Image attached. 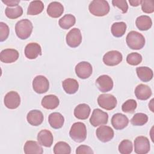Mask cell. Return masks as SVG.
<instances>
[{"mask_svg":"<svg viewBox=\"0 0 154 154\" xmlns=\"http://www.w3.org/2000/svg\"><path fill=\"white\" fill-rule=\"evenodd\" d=\"M24 53L27 58L35 59L38 55H42V48L40 45L37 43H29L25 46Z\"/></svg>","mask_w":154,"mask_h":154,"instance_id":"2e32d148","label":"cell"},{"mask_svg":"<svg viewBox=\"0 0 154 154\" xmlns=\"http://www.w3.org/2000/svg\"><path fill=\"white\" fill-rule=\"evenodd\" d=\"M108 120V114L106 112L99 108H96L93 111L90 119V123L94 127L100 125H106Z\"/></svg>","mask_w":154,"mask_h":154,"instance_id":"8992f818","label":"cell"},{"mask_svg":"<svg viewBox=\"0 0 154 154\" xmlns=\"http://www.w3.org/2000/svg\"><path fill=\"white\" fill-rule=\"evenodd\" d=\"M126 30V24L124 22H114L111 28L112 34L116 37H122Z\"/></svg>","mask_w":154,"mask_h":154,"instance_id":"4dcf8cb0","label":"cell"},{"mask_svg":"<svg viewBox=\"0 0 154 154\" xmlns=\"http://www.w3.org/2000/svg\"><path fill=\"white\" fill-rule=\"evenodd\" d=\"M97 103L101 108L106 110H112L117 106V101L112 94H102L97 98Z\"/></svg>","mask_w":154,"mask_h":154,"instance_id":"5b68a950","label":"cell"},{"mask_svg":"<svg viewBox=\"0 0 154 154\" xmlns=\"http://www.w3.org/2000/svg\"><path fill=\"white\" fill-rule=\"evenodd\" d=\"M37 141L40 145L46 147H50L54 141L53 135L49 130H41L37 134Z\"/></svg>","mask_w":154,"mask_h":154,"instance_id":"ac0fdd59","label":"cell"},{"mask_svg":"<svg viewBox=\"0 0 154 154\" xmlns=\"http://www.w3.org/2000/svg\"><path fill=\"white\" fill-rule=\"evenodd\" d=\"M88 9L90 13L94 16H103L109 13V5L106 1L94 0L90 2Z\"/></svg>","mask_w":154,"mask_h":154,"instance_id":"3957f363","label":"cell"},{"mask_svg":"<svg viewBox=\"0 0 154 154\" xmlns=\"http://www.w3.org/2000/svg\"><path fill=\"white\" fill-rule=\"evenodd\" d=\"M90 107L86 103H81L77 105L74 109V116L80 120L87 119L90 114Z\"/></svg>","mask_w":154,"mask_h":154,"instance_id":"cb8c5ba5","label":"cell"},{"mask_svg":"<svg viewBox=\"0 0 154 154\" xmlns=\"http://www.w3.org/2000/svg\"><path fill=\"white\" fill-rule=\"evenodd\" d=\"M10 32V29L8 26L2 22H0V41L4 42L5 41L8 37Z\"/></svg>","mask_w":154,"mask_h":154,"instance_id":"f35d334b","label":"cell"},{"mask_svg":"<svg viewBox=\"0 0 154 154\" xmlns=\"http://www.w3.org/2000/svg\"><path fill=\"white\" fill-rule=\"evenodd\" d=\"M70 146L64 141H59L54 147V153L55 154H70Z\"/></svg>","mask_w":154,"mask_h":154,"instance_id":"d6a6232c","label":"cell"},{"mask_svg":"<svg viewBox=\"0 0 154 154\" xmlns=\"http://www.w3.org/2000/svg\"><path fill=\"white\" fill-rule=\"evenodd\" d=\"M44 9V4L42 1H31L27 10V14L37 15L43 11Z\"/></svg>","mask_w":154,"mask_h":154,"instance_id":"f1b7e54d","label":"cell"},{"mask_svg":"<svg viewBox=\"0 0 154 154\" xmlns=\"http://www.w3.org/2000/svg\"><path fill=\"white\" fill-rule=\"evenodd\" d=\"M69 135L75 142L84 141L87 137V129L85 124L79 122L73 123L69 131Z\"/></svg>","mask_w":154,"mask_h":154,"instance_id":"277c9868","label":"cell"},{"mask_svg":"<svg viewBox=\"0 0 154 154\" xmlns=\"http://www.w3.org/2000/svg\"><path fill=\"white\" fill-rule=\"evenodd\" d=\"M136 72L139 79L143 82L150 81L153 76L152 70L146 66H141L137 67Z\"/></svg>","mask_w":154,"mask_h":154,"instance_id":"4316f807","label":"cell"},{"mask_svg":"<svg viewBox=\"0 0 154 154\" xmlns=\"http://www.w3.org/2000/svg\"><path fill=\"white\" fill-rule=\"evenodd\" d=\"M142 11L146 13H152L154 11V1L152 0H143L141 2Z\"/></svg>","mask_w":154,"mask_h":154,"instance_id":"74e56055","label":"cell"},{"mask_svg":"<svg viewBox=\"0 0 154 154\" xmlns=\"http://www.w3.org/2000/svg\"><path fill=\"white\" fill-rule=\"evenodd\" d=\"M48 122L52 128L57 129L61 128L63 126L64 118L60 112H55L49 114L48 117Z\"/></svg>","mask_w":154,"mask_h":154,"instance_id":"d4e9b609","label":"cell"},{"mask_svg":"<svg viewBox=\"0 0 154 154\" xmlns=\"http://www.w3.org/2000/svg\"><path fill=\"white\" fill-rule=\"evenodd\" d=\"M135 95L136 97L141 100L148 99L152 94L151 88L147 85L140 84L138 85L135 89Z\"/></svg>","mask_w":154,"mask_h":154,"instance_id":"d6986e66","label":"cell"},{"mask_svg":"<svg viewBox=\"0 0 154 154\" xmlns=\"http://www.w3.org/2000/svg\"><path fill=\"white\" fill-rule=\"evenodd\" d=\"M123 60L122 54L118 51H110L106 52L103 57V61L105 64L109 66L118 65Z\"/></svg>","mask_w":154,"mask_h":154,"instance_id":"30bf717a","label":"cell"},{"mask_svg":"<svg viewBox=\"0 0 154 154\" xmlns=\"http://www.w3.org/2000/svg\"><path fill=\"white\" fill-rule=\"evenodd\" d=\"M150 142L144 136H138L134 140V151L137 154H146L150 150Z\"/></svg>","mask_w":154,"mask_h":154,"instance_id":"9c48e42d","label":"cell"},{"mask_svg":"<svg viewBox=\"0 0 154 154\" xmlns=\"http://www.w3.org/2000/svg\"><path fill=\"white\" fill-rule=\"evenodd\" d=\"M126 42L128 47L131 49L139 50L144 47L146 40L141 33L135 31H131L128 34Z\"/></svg>","mask_w":154,"mask_h":154,"instance_id":"6da1fadb","label":"cell"},{"mask_svg":"<svg viewBox=\"0 0 154 154\" xmlns=\"http://www.w3.org/2000/svg\"><path fill=\"white\" fill-rule=\"evenodd\" d=\"M44 117L43 113L37 109H33L30 111L26 116V120L32 126H37L40 125Z\"/></svg>","mask_w":154,"mask_h":154,"instance_id":"ffe728a7","label":"cell"},{"mask_svg":"<svg viewBox=\"0 0 154 154\" xmlns=\"http://www.w3.org/2000/svg\"><path fill=\"white\" fill-rule=\"evenodd\" d=\"M41 103L42 106L46 109H54L58 107L60 104V100L55 95L49 94L43 97Z\"/></svg>","mask_w":154,"mask_h":154,"instance_id":"603a6c76","label":"cell"},{"mask_svg":"<svg viewBox=\"0 0 154 154\" xmlns=\"http://www.w3.org/2000/svg\"><path fill=\"white\" fill-rule=\"evenodd\" d=\"M119 151L122 154H129L132 152L133 145L129 140H123L119 145Z\"/></svg>","mask_w":154,"mask_h":154,"instance_id":"e575fe53","label":"cell"},{"mask_svg":"<svg viewBox=\"0 0 154 154\" xmlns=\"http://www.w3.org/2000/svg\"><path fill=\"white\" fill-rule=\"evenodd\" d=\"M96 85L101 92L111 91L113 88V81L111 77L106 75H103L96 80Z\"/></svg>","mask_w":154,"mask_h":154,"instance_id":"4fadbf2b","label":"cell"},{"mask_svg":"<svg viewBox=\"0 0 154 154\" xmlns=\"http://www.w3.org/2000/svg\"><path fill=\"white\" fill-rule=\"evenodd\" d=\"M5 14L8 18L14 19L22 15L23 9L20 5H17L14 8L7 7L5 10Z\"/></svg>","mask_w":154,"mask_h":154,"instance_id":"1f68e13d","label":"cell"},{"mask_svg":"<svg viewBox=\"0 0 154 154\" xmlns=\"http://www.w3.org/2000/svg\"><path fill=\"white\" fill-rule=\"evenodd\" d=\"M131 5L133 7H137L140 4H141V0H129V1Z\"/></svg>","mask_w":154,"mask_h":154,"instance_id":"7bdbcfd3","label":"cell"},{"mask_svg":"<svg viewBox=\"0 0 154 154\" xmlns=\"http://www.w3.org/2000/svg\"><path fill=\"white\" fill-rule=\"evenodd\" d=\"M93 153L91 148L86 145H81L76 150V153L77 154H91Z\"/></svg>","mask_w":154,"mask_h":154,"instance_id":"60d3db41","label":"cell"},{"mask_svg":"<svg viewBox=\"0 0 154 154\" xmlns=\"http://www.w3.org/2000/svg\"><path fill=\"white\" fill-rule=\"evenodd\" d=\"M135 24L138 29L141 31H147L151 28L152 21L149 16L142 15L137 18Z\"/></svg>","mask_w":154,"mask_h":154,"instance_id":"83f0119b","label":"cell"},{"mask_svg":"<svg viewBox=\"0 0 154 154\" xmlns=\"http://www.w3.org/2000/svg\"><path fill=\"white\" fill-rule=\"evenodd\" d=\"M32 88L37 93H45L49 90V81L45 76H36L32 81Z\"/></svg>","mask_w":154,"mask_h":154,"instance_id":"52a82bcc","label":"cell"},{"mask_svg":"<svg viewBox=\"0 0 154 154\" xmlns=\"http://www.w3.org/2000/svg\"><path fill=\"white\" fill-rule=\"evenodd\" d=\"M64 90L66 93L72 94L75 93L79 88V84L78 81L73 78H67L62 82Z\"/></svg>","mask_w":154,"mask_h":154,"instance_id":"484cf974","label":"cell"},{"mask_svg":"<svg viewBox=\"0 0 154 154\" xmlns=\"http://www.w3.org/2000/svg\"><path fill=\"white\" fill-rule=\"evenodd\" d=\"M67 45L71 48H76L81 43L82 34L79 29L73 28L69 31L66 37Z\"/></svg>","mask_w":154,"mask_h":154,"instance_id":"ba28073f","label":"cell"},{"mask_svg":"<svg viewBox=\"0 0 154 154\" xmlns=\"http://www.w3.org/2000/svg\"><path fill=\"white\" fill-rule=\"evenodd\" d=\"M32 28L33 26L31 22L27 19H24L16 23L15 32L19 38L25 40L31 35Z\"/></svg>","mask_w":154,"mask_h":154,"instance_id":"7a4b0ae2","label":"cell"},{"mask_svg":"<svg viewBox=\"0 0 154 154\" xmlns=\"http://www.w3.org/2000/svg\"><path fill=\"white\" fill-rule=\"evenodd\" d=\"M76 22L75 17L71 14H65L58 22L60 26L64 29H68L73 26Z\"/></svg>","mask_w":154,"mask_h":154,"instance_id":"f546056e","label":"cell"},{"mask_svg":"<svg viewBox=\"0 0 154 154\" xmlns=\"http://www.w3.org/2000/svg\"><path fill=\"white\" fill-rule=\"evenodd\" d=\"M142 61V56L137 52H132L128 55L126 62L132 66H137Z\"/></svg>","mask_w":154,"mask_h":154,"instance_id":"8d00e7d4","label":"cell"},{"mask_svg":"<svg viewBox=\"0 0 154 154\" xmlns=\"http://www.w3.org/2000/svg\"><path fill=\"white\" fill-rule=\"evenodd\" d=\"M112 4L113 6L120 9L123 13H126L128 10V5L126 0H113Z\"/></svg>","mask_w":154,"mask_h":154,"instance_id":"ab89813d","label":"cell"},{"mask_svg":"<svg viewBox=\"0 0 154 154\" xmlns=\"http://www.w3.org/2000/svg\"><path fill=\"white\" fill-rule=\"evenodd\" d=\"M2 2L9 7L17 6L20 2L19 0H2Z\"/></svg>","mask_w":154,"mask_h":154,"instance_id":"b9f144b4","label":"cell"},{"mask_svg":"<svg viewBox=\"0 0 154 154\" xmlns=\"http://www.w3.org/2000/svg\"><path fill=\"white\" fill-rule=\"evenodd\" d=\"M64 12L63 5L59 2L53 1L51 2L47 8L48 14L53 18L59 17Z\"/></svg>","mask_w":154,"mask_h":154,"instance_id":"44dd1931","label":"cell"},{"mask_svg":"<svg viewBox=\"0 0 154 154\" xmlns=\"http://www.w3.org/2000/svg\"><path fill=\"white\" fill-rule=\"evenodd\" d=\"M5 106L11 109L17 108L20 103V97L18 93L14 91L8 92L4 99Z\"/></svg>","mask_w":154,"mask_h":154,"instance_id":"8fae6325","label":"cell"},{"mask_svg":"<svg viewBox=\"0 0 154 154\" xmlns=\"http://www.w3.org/2000/svg\"><path fill=\"white\" fill-rule=\"evenodd\" d=\"M19 52L14 49H5L0 53V60L4 63H11L19 58Z\"/></svg>","mask_w":154,"mask_h":154,"instance_id":"e0dca14e","label":"cell"},{"mask_svg":"<svg viewBox=\"0 0 154 154\" xmlns=\"http://www.w3.org/2000/svg\"><path fill=\"white\" fill-rule=\"evenodd\" d=\"M137 106V103L134 99H128L123 103L122 109L126 113H133Z\"/></svg>","mask_w":154,"mask_h":154,"instance_id":"d590c367","label":"cell"},{"mask_svg":"<svg viewBox=\"0 0 154 154\" xmlns=\"http://www.w3.org/2000/svg\"><path fill=\"white\" fill-rule=\"evenodd\" d=\"M23 151L25 154H42L43 148L37 141H27L23 147Z\"/></svg>","mask_w":154,"mask_h":154,"instance_id":"7402d4cb","label":"cell"},{"mask_svg":"<svg viewBox=\"0 0 154 154\" xmlns=\"http://www.w3.org/2000/svg\"><path fill=\"white\" fill-rule=\"evenodd\" d=\"M111 122L114 129L122 130L128 126L129 119L125 115L122 113H116L112 116Z\"/></svg>","mask_w":154,"mask_h":154,"instance_id":"9a60e30c","label":"cell"},{"mask_svg":"<svg viewBox=\"0 0 154 154\" xmlns=\"http://www.w3.org/2000/svg\"><path fill=\"white\" fill-rule=\"evenodd\" d=\"M97 138L103 143H106L111 141L114 137V131L108 126H100L96 131Z\"/></svg>","mask_w":154,"mask_h":154,"instance_id":"5bb4252c","label":"cell"},{"mask_svg":"<svg viewBox=\"0 0 154 154\" xmlns=\"http://www.w3.org/2000/svg\"><path fill=\"white\" fill-rule=\"evenodd\" d=\"M93 68L91 64L87 61H81L75 66L76 75L81 79H87L92 74Z\"/></svg>","mask_w":154,"mask_h":154,"instance_id":"7c38bea8","label":"cell"},{"mask_svg":"<svg viewBox=\"0 0 154 154\" xmlns=\"http://www.w3.org/2000/svg\"><path fill=\"white\" fill-rule=\"evenodd\" d=\"M148 121L147 116L142 112L136 113L131 119V123L134 126H143Z\"/></svg>","mask_w":154,"mask_h":154,"instance_id":"836d02e7","label":"cell"}]
</instances>
